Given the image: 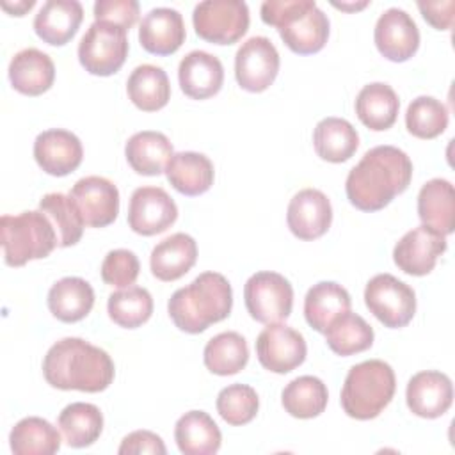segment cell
<instances>
[{"label": "cell", "instance_id": "cell-1", "mask_svg": "<svg viewBox=\"0 0 455 455\" xmlns=\"http://www.w3.org/2000/svg\"><path fill=\"white\" fill-rule=\"evenodd\" d=\"M411 178L412 162L405 151L395 146H375L350 169L345 192L357 210L377 212L405 192Z\"/></svg>", "mask_w": 455, "mask_h": 455}, {"label": "cell", "instance_id": "cell-2", "mask_svg": "<svg viewBox=\"0 0 455 455\" xmlns=\"http://www.w3.org/2000/svg\"><path fill=\"white\" fill-rule=\"evenodd\" d=\"M114 361L100 347L82 338H62L43 359V375L52 387L62 391L100 393L114 380Z\"/></svg>", "mask_w": 455, "mask_h": 455}, {"label": "cell", "instance_id": "cell-3", "mask_svg": "<svg viewBox=\"0 0 455 455\" xmlns=\"http://www.w3.org/2000/svg\"><path fill=\"white\" fill-rule=\"evenodd\" d=\"M231 307V284L219 272L199 274L190 284L178 288L167 302L171 320L188 334H199L212 323L228 318Z\"/></svg>", "mask_w": 455, "mask_h": 455}, {"label": "cell", "instance_id": "cell-4", "mask_svg": "<svg viewBox=\"0 0 455 455\" xmlns=\"http://www.w3.org/2000/svg\"><path fill=\"white\" fill-rule=\"evenodd\" d=\"M261 20L277 28L283 43L299 55L320 52L329 37V18L313 0H267Z\"/></svg>", "mask_w": 455, "mask_h": 455}, {"label": "cell", "instance_id": "cell-5", "mask_svg": "<svg viewBox=\"0 0 455 455\" xmlns=\"http://www.w3.org/2000/svg\"><path fill=\"white\" fill-rule=\"evenodd\" d=\"M395 389L393 368L386 361L368 359L348 370L341 387V407L354 419H373L389 405Z\"/></svg>", "mask_w": 455, "mask_h": 455}, {"label": "cell", "instance_id": "cell-6", "mask_svg": "<svg viewBox=\"0 0 455 455\" xmlns=\"http://www.w3.org/2000/svg\"><path fill=\"white\" fill-rule=\"evenodd\" d=\"M4 261L21 267L30 259L46 258L57 247V233L41 210L2 215L0 219Z\"/></svg>", "mask_w": 455, "mask_h": 455}, {"label": "cell", "instance_id": "cell-7", "mask_svg": "<svg viewBox=\"0 0 455 455\" xmlns=\"http://www.w3.org/2000/svg\"><path fill=\"white\" fill-rule=\"evenodd\" d=\"M124 28L94 21L78 43V60L91 75L108 76L121 69L128 57V37Z\"/></svg>", "mask_w": 455, "mask_h": 455}, {"label": "cell", "instance_id": "cell-8", "mask_svg": "<svg viewBox=\"0 0 455 455\" xmlns=\"http://www.w3.org/2000/svg\"><path fill=\"white\" fill-rule=\"evenodd\" d=\"M196 34L215 44H233L249 28V7L242 0H203L194 7Z\"/></svg>", "mask_w": 455, "mask_h": 455}, {"label": "cell", "instance_id": "cell-9", "mask_svg": "<svg viewBox=\"0 0 455 455\" xmlns=\"http://www.w3.org/2000/svg\"><path fill=\"white\" fill-rule=\"evenodd\" d=\"M364 304L386 327H405L416 313L414 290L391 274L373 275L364 288Z\"/></svg>", "mask_w": 455, "mask_h": 455}, {"label": "cell", "instance_id": "cell-10", "mask_svg": "<svg viewBox=\"0 0 455 455\" xmlns=\"http://www.w3.org/2000/svg\"><path fill=\"white\" fill-rule=\"evenodd\" d=\"M247 313L259 323H279L286 320L293 306V288L290 281L270 270L252 274L243 286Z\"/></svg>", "mask_w": 455, "mask_h": 455}, {"label": "cell", "instance_id": "cell-11", "mask_svg": "<svg viewBox=\"0 0 455 455\" xmlns=\"http://www.w3.org/2000/svg\"><path fill=\"white\" fill-rule=\"evenodd\" d=\"M279 53L274 43L265 36H252L236 50L235 76L242 89L263 92L279 73Z\"/></svg>", "mask_w": 455, "mask_h": 455}, {"label": "cell", "instance_id": "cell-12", "mask_svg": "<svg viewBox=\"0 0 455 455\" xmlns=\"http://www.w3.org/2000/svg\"><path fill=\"white\" fill-rule=\"evenodd\" d=\"M307 345L304 336L290 325L268 323L256 338L259 364L274 373H288L306 359Z\"/></svg>", "mask_w": 455, "mask_h": 455}, {"label": "cell", "instance_id": "cell-13", "mask_svg": "<svg viewBox=\"0 0 455 455\" xmlns=\"http://www.w3.org/2000/svg\"><path fill=\"white\" fill-rule=\"evenodd\" d=\"M178 219L174 199L162 187H139L128 204V226L133 233L153 236L169 229Z\"/></svg>", "mask_w": 455, "mask_h": 455}, {"label": "cell", "instance_id": "cell-14", "mask_svg": "<svg viewBox=\"0 0 455 455\" xmlns=\"http://www.w3.org/2000/svg\"><path fill=\"white\" fill-rule=\"evenodd\" d=\"M448 243L446 235L430 226H418L407 231L393 249L395 265L409 275H427L444 254Z\"/></svg>", "mask_w": 455, "mask_h": 455}, {"label": "cell", "instance_id": "cell-15", "mask_svg": "<svg viewBox=\"0 0 455 455\" xmlns=\"http://www.w3.org/2000/svg\"><path fill=\"white\" fill-rule=\"evenodd\" d=\"M373 39L380 55L393 62L409 60L419 48V30L416 21L398 7H389L379 16Z\"/></svg>", "mask_w": 455, "mask_h": 455}, {"label": "cell", "instance_id": "cell-16", "mask_svg": "<svg viewBox=\"0 0 455 455\" xmlns=\"http://www.w3.org/2000/svg\"><path fill=\"white\" fill-rule=\"evenodd\" d=\"M69 196L80 210L85 226L105 228L119 213V190L103 176L80 178L71 187Z\"/></svg>", "mask_w": 455, "mask_h": 455}, {"label": "cell", "instance_id": "cell-17", "mask_svg": "<svg viewBox=\"0 0 455 455\" xmlns=\"http://www.w3.org/2000/svg\"><path fill=\"white\" fill-rule=\"evenodd\" d=\"M286 222L300 240H315L327 233L332 222L329 197L318 188H302L288 203Z\"/></svg>", "mask_w": 455, "mask_h": 455}, {"label": "cell", "instance_id": "cell-18", "mask_svg": "<svg viewBox=\"0 0 455 455\" xmlns=\"http://www.w3.org/2000/svg\"><path fill=\"white\" fill-rule=\"evenodd\" d=\"M407 407L427 419L443 416L453 402V384L446 373L425 370L412 375L405 389Z\"/></svg>", "mask_w": 455, "mask_h": 455}, {"label": "cell", "instance_id": "cell-19", "mask_svg": "<svg viewBox=\"0 0 455 455\" xmlns=\"http://www.w3.org/2000/svg\"><path fill=\"white\" fill-rule=\"evenodd\" d=\"M84 156L80 139L62 128L41 132L34 140V158L37 165L52 176H66L73 172Z\"/></svg>", "mask_w": 455, "mask_h": 455}, {"label": "cell", "instance_id": "cell-20", "mask_svg": "<svg viewBox=\"0 0 455 455\" xmlns=\"http://www.w3.org/2000/svg\"><path fill=\"white\" fill-rule=\"evenodd\" d=\"M183 16L171 7H155L139 25L140 46L153 55H171L185 43Z\"/></svg>", "mask_w": 455, "mask_h": 455}, {"label": "cell", "instance_id": "cell-21", "mask_svg": "<svg viewBox=\"0 0 455 455\" xmlns=\"http://www.w3.org/2000/svg\"><path fill=\"white\" fill-rule=\"evenodd\" d=\"M178 82L185 96L192 100L212 98L224 82L222 62L204 50H192L180 60Z\"/></svg>", "mask_w": 455, "mask_h": 455}, {"label": "cell", "instance_id": "cell-22", "mask_svg": "<svg viewBox=\"0 0 455 455\" xmlns=\"http://www.w3.org/2000/svg\"><path fill=\"white\" fill-rule=\"evenodd\" d=\"M84 20V7L76 0H48L34 18L39 39L52 46H62L73 39Z\"/></svg>", "mask_w": 455, "mask_h": 455}, {"label": "cell", "instance_id": "cell-23", "mask_svg": "<svg viewBox=\"0 0 455 455\" xmlns=\"http://www.w3.org/2000/svg\"><path fill=\"white\" fill-rule=\"evenodd\" d=\"M11 85L25 96L46 92L55 80V64L52 57L37 48H23L9 62Z\"/></svg>", "mask_w": 455, "mask_h": 455}, {"label": "cell", "instance_id": "cell-24", "mask_svg": "<svg viewBox=\"0 0 455 455\" xmlns=\"http://www.w3.org/2000/svg\"><path fill=\"white\" fill-rule=\"evenodd\" d=\"M197 259V243L187 233H174L158 242L149 256L151 274L160 281L183 277Z\"/></svg>", "mask_w": 455, "mask_h": 455}, {"label": "cell", "instance_id": "cell-25", "mask_svg": "<svg viewBox=\"0 0 455 455\" xmlns=\"http://www.w3.org/2000/svg\"><path fill=\"white\" fill-rule=\"evenodd\" d=\"M124 155L130 167L142 176H158L165 171L171 156L174 155L172 144L162 132L144 130L133 133L126 146Z\"/></svg>", "mask_w": 455, "mask_h": 455}, {"label": "cell", "instance_id": "cell-26", "mask_svg": "<svg viewBox=\"0 0 455 455\" xmlns=\"http://www.w3.org/2000/svg\"><path fill=\"white\" fill-rule=\"evenodd\" d=\"M169 183L183 196H199L213 185L215 171L212 160L196 151L174 153L165 167Z\"/></svg>", "mask_w": 455, "mask_h": 455}, {"label": "cell", "instance_id": "cell-27", "mask_svg": "<svg viewBox=\"0 0 455 455\" xmlns=\"http://www.w3.org/2000/svg\"><path fill=\"white\" fill-rule=\"evenodd\" d=\"M174 439L185 455H213L219 451L222 434L204 411H188L174 425Z\"/></svg>", "mask_w": 455, "mask_h": 455}, {"label": "cell", "instance_id": "cell-28", "mask_svg": "<svg viewBox=\"0 0 455 455\" xmlns=\"http://www.w3.org/2000/svg\"><path fill=\"white\" fill-rule=\"evenodd\" d=\"M418 215L425 226L443 235L455 229V196L453 185L444 178L428 180L418 194Z\"/></svg>", "mask_w": 455, "mask_h": 455}, {"label": "cell", "instance_id": "cell-29", "mask_svg": "<svg viewBox=\"0 0 455 455\" xmlns=\"http://www.w3.org/2000/svg\"><path fill=\"white\" fill-rule=\"evenodd\" d=\"M50 313L66 323L85 318L94 306V290L82 277H62L48 291Z\"/></svg>", "mask_w": 455, "mask_h": 455}, {"label": "cell", "instance_id": "cell-30", "mask_svg": "<svg viewBox=\"0 0 455 455\" xmlns=\"http://www.w3.org/2000/svg\"><path fill=\"white\" fill-rule=\"evenodd\" d=\"M400 100L395 89L384 82L366 84L355 98V114L359 121L373 130L382 132L395 124Z\"/></svg>", "mask_w": 455, "mask_h": 455}, {"label": "cell", "instance_id": "cell-31", "mask_svg": "<svg viewBox=\"0 0 455 455\" xmlns=\"http://www.w3.org/2000/svg\"><path fill=\"white\" fill-rule=\"evenodd\" d=\"M350 295L341 284L320 281L313 284L304 297V316L316 332H325L336 316L350 311Z\"/></svg>", "mask_w": 455, "mask_h": 455}, {"label": "cell", "instance_id": "cell-32", "mask_svg": "<svg viewBox=\"0 0 455 455\" xmlns=\"http://www.w3.org/2000/svg\"><path fill=\"white\" fill-rule=\"evenodd\" d=\"M313 146L322 160L341 164L357 151L359 133L343 117H323L315 126Z\"/></svg>", "mask_w": 455, "mask_h": 455}, {"label": "cell", "instance_id": "cell-33", "mask_svg": "<svg viewBox=\"0 0 455 455\" xmlns=\"http://www.w3.org/2000/svg\"><path fill=\"white\" fill-rule=\"evenodd\" d=\"M126 92L137 108L156 112L169 103L171 84L167 73L160 66L140 64L130 73Z\"/></svg>", "mask_w": 455, "mask_h": 455}, {"label": "cell", "instance_id": "cell-34", "mask_svg": "<svg viewBox=\"0 0 455 455\" xmlns=\"http://www.w3.org/2000/svg\"><path fill=\"white\" fill-rule=\"evenodd\" d=\"M57 427L71 448H85L101 435L103 414L94 403L73 402L60 411Z\"/></svg>", "mask_w": 455, "mask_h": 455}, {"label": "cell", "instance_id": "cell-35", "mask_svg": "<svg viewBox=\"0 0 455 455\" xmlns=\"http://www.w3.org/2000/svg\"><path fill=\"white\" fill-rule=\"evenodd\" d=\"M329 400L327 386L315 375H300L286 384L281 393L284 411L299 419L320 416Z\"/></svg>", "mask_w": 455, "mask_h": 455}, {"label": "cell", "instance_id": "cell-36", "mask_svg": "<svg viewBox=\"0 0 455 455\" xmlns=\"http://www.w3.org/2000/svg\"><path fill=\"white\" fill-rule=\"evenodd\" d=\"M9 444L16 455H52L60 448V434L50 421L28 416L12 427Z\"/></svg>", "mask_w": 455, "mask_h": 455}, {"label": "cell", "instance_id": "cell-37", "mask_svg": "<svg viewBox=\"0 0 455 455\" xmlns=\"http://www.w3.org/2000/svg\"><path fill=\"white\" fill-rule=\"evenodd\" d=\"M323 334L329 348L343 357L368 350L375 338L371 325L350 311L336 316Z\"/></svg>", "mask_w": 455, "mask_h": 455}, {"label": "cell", "instance_id": "cell-38", "mask_svg": "<svg viewBox=\"0 0 455 455\" xmlns=\"http://www.w3.org/2000/svg\"><path fill=\"white\" fill-rule=\"evenodd\" d=\"M203 361L215 375H235L243 370L249 361L247 341L235 331L219 332L204 345Z\"/></svg>", "mask_w": 455, "mask_h": 455}, {"label": "cell", "instance_id": "cell-39", "mask_svg": "<svg viewBox=\"0 0 455 455\" xmlns=\"http://www.w3.org/2000/svg\"><path fill=\"white\" fill-rule=\"evenodd\" d=\"M39 210L50 219L57 233L59 247L75 245L82 238L85 222L69 194L66 196L62 192H50L43 196L39 201Z\"/></svg>", "mask_w": 455, "mask_h": 455}, {"label": "cell", "instance_id": "cell-40", "mask_svg": "<svg viewBox=\"0 0 455 455\" xmlns=\"http://www.w3.org/2000/svg\"><path fill=\"white\" fill-rule=\"evenodd\" d=\"M108 316L124 329H135L146 323L153 313V297L142 286H128L108 295Z\"/></svg>", "mask_w": 455, "mask_h": 455}, {"label": "cell", "instance_id": "cell-41", "mask_svg": "<svg viewBox=\"0 0 455 455\" xmlns=\"http://www.w3.org/2000/svg\"><path fill=\"white\" fill-rule=\"evenodd\" d=\"M405 126L418 139H435L448 126V110L434 96H418L407 107Z\"/></svg>", "mask_w": 455, "mask_h": 455}, {"label": "cell", "instance_id": "cell-42", "mask_svg": "<svg viewBox=\"0 0 455 455\" xmlns=\"http://www.w3.org/2000/svg\"><path fill=\"white\" fill-rule=\"evenodd\" d=\"M217 412L231 427H242L252 421L259 409V398L254 387L247 384H229L217 395Z\"/></svg>", "mask_w": 455, "mask_h": 455}, {"label": "cell", "instance_id": "cell-43", "mask_svg": "<svg viewBox=\"0 0 455 455\" xmlns=\"http://www.w3.org/2000/svg\"><path fill=\"white\" fill-rule=\"evenodd\" d=\"M140 263L133 251L128 249H114L107 252L101 263V279L108 286L128 288L139 277Z\"/></svg>", "mask_w": 455, "mask_h": 455}, {"label": "cell", "instance_id": "cell-44", "mask_svg": "<svg viewBox=\"0 0 455 455\" xmlns=\"http://www.w3.org/2000/svg\"><path fill=\"white\" fill-rule=\"evenodd\" d=\"M139 18L137 0H98L94 4V21H107L130 30Z\"/></svg>", "mask_w": 455, "mask_h": 455}, {"label": "cell", "instance_id": "cell-45", "mask_svg": "<svg viewBox=\"0 0 455 455\" xmlns=\"http://www.w3.org/2000/svg\"><path fill=\"white\" fill-rule=\"evenodd\" d=\"M165 444L160 435L151 430H135L130 432L119 444V455H140V453H155L165 455Z\"/></svg>", "mask_w": 455, "mask_h": 455}, {"label": "cell", "instance_id": "cell-46", "mask_svg": "<svg viewBox=\"0 0 455 455\" xmlns=\"http://www.w3.org/2000/svg\"><path fill=\"white\" fill-rule=\"evenodd\" d=\"M418 9L421 11V16L425 21H428L437 30H448L453 25V11L455 2L444 0V2H418Z\"/></svg>", "mask_w": 455, "mask_h": 455}, {"label": "cell", "instance_id": "cell-47", "mask_svg": "<svg viewBox=\"0 0 455 455\" xmlns=\"http://www.w3.org/2000/svg\"><path fill=\"white\" fill-rule=\"evenodd\" d=\"M36 5V0H25V2H14L12 5L9 2H2V7L9 11L14 16H23L27 11H30Z\"/></svg>", "mask_w": 455, "mask_h": 455}, {"label": "cell", "instance_id": "cell-48", "mask_svg": "<svg viewBox=\"0 0 455 455\" xmlns=\"http://www.w3.org/2000/svg\"><path fill=\"white\" fill-rule=\"evenodd\" d=\"M332 5H334V7H339V9H343V11H357V9L366 7L368 2H361V4H334V2H332Z\"/></svg>", "mask_w": 455, "mask_h": 455}]
</instances>
